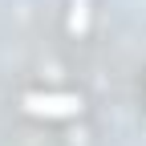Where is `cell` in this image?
<instances>
[{"instance_id":"obj_1","label":"cell","mask_w":146,"mask_h":146,"mask_svg":"<svg viewBox=\"0 0 146 146\" xmlns=\"http://www.w3.org/2000/svg\"><path fill=\"white\" fill-rule=\"evenodd\" d=\"M33 106H36V110H45V106H49V114H73V106H77V102H73V98H49V102L33 98Z\"/></svg>"}]
</instances>
